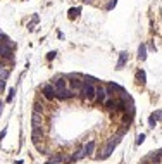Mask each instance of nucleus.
<instances>
[{"mask_svg": "<svg viewBox=\"0 0 162 164\" xmlns=\"http://www.w3.org/2000/svg\"><path fill=\"white\" fill-rule=\"evenodd\" d=\"M7 78H9V69L2 67V69H0V80H4V81H5Z\"/></svg>", "mask_w": 162, "mask_h": 164, "instance_id": "nucleus-17", "label": "nucleus"}, {"mask_svg": "<svg viewBox=\"0 0 162 164\" xmlns=\"http://www.w3.org/2000/svg\"><path fill=\"white\" fill-rule=\"evenodd\" d=\"M43 109H45V107H43V105H41L40 102H35V112L41 114V112H43Z\"/></svg>", "mask_w": 162, "mask_h": 164, "instance_id": "nucleus-19", "label": "nucleus"}, {"mask_svg": "<svg viewBox=\"0 0 162 164\" xmlns=\"http://www.w3.org/2000/svg\"><path fill=\"white\" fill-rule=\"evenodd\" d=\"M69 85H71V88H69V90H72V93H74V92H81V88H83L85 81H81L80 78L74 74V76H69Z\"/></svg>", "mask_w": 162, "mask_h": 164, "instance_id": "nucleus-3", "label": "nucleus"}, {"mask_svg": "<svg viewBox=\"0 0 162 164\" xmlns=\"http://www.w3.org/2000/svg\"><path fill=\"white\" fill-rule=\"evenodd\" d=\"M31 123H33V128H41V114L38 112L31 114Z\"/></svg>", "mask_w": 162, "mask_h": 164, "instance_id": "nucleus-9", "label": "nucleus"}, {"mask_svg": "<svg viewBox=\"0 0 162 164\" xmlns=\"http://www.w3.org/2000/svg\"><path fill=\"white\" fill-rule=\"evenodd\" d=\"M95 147H97V144H95V140H90V142H86V145H85L83 149H85V152H86V155H93V152H95Z\"/></svg>", "mask_w": 162, "mask_h": 164, "instance_id": "nucleus-10", "label": "nucleus"}, {"mask_svg": "<svg viewBox=\"0 0 162 164\" xmlns=\"http://www.w3.org/2000/svg\"><path fill=\"white\" fill-rule=\"evenodd\" d=\"M150 128H153V126H155V118H153V116H150Z\"/></svg>", "mask_w": 162, "mask_h": 164, "instance_id": "nucleus-26", "label": "nucleus"}, {"mask_svg": "<svg viewBox=\"0 0 162 164\" xmlns=\"http://www.w3.org/2000/svg\"><path fill=\"white\" fill-rule=\"evenodd\" d=\"M78 12H80V9H71L69 10V14H67L69 19H76V17H78Z\"/></svg>", "mask_w": 162, "mask_h": 164, "instance_id": "nucleus-18", "label": "nucleus"}, {"mask_svg": "<svg viewBox=\"0 0 162 164\" xmlns=\"http://www.w3.org/2000/svg\"><path fill=\"white\" fill-rule=\"evenodd\" d=\"M83 2H91V0H83Z\"/></svg>", "mask_w": 162, "mask_h": 164, "instance_id": "nucleus-30", "label": "nucleus"}, {"mask_svg": "<svg viewBox=\"0 0 162 164\" xmlns=\"http://www.w3.org/2000/svg\"><path fill=\"white\" fill-rule=\"evenodd\" d=\"M61 161H64V157H62L61 154H57L54 159H52V163H61Z\"/></svg>", "mask_w": 162, "mask_h": 164, "instance_id": "nucleus-22", "label": "nucleus"}, {"mask_svg": "<svg viewBox=\"0 0 162 164\" xmlns=\"http://www.w3.org/2000/svg\"><path fill=\"white\" fill-rule=\"evenodd\" d=\"M153 118H155V121L157 119H162V111H157V114H152Z\"/></svg>", "mask_w": 162, "mask_h": 164, "instance_id": "nucleus-23", "label": "nucleus"}, {"mask_svg": "<svg viewBox=\"0 0 162 164\" xmlns=\"http://www.w3.org/2000/svg\"><path fill=\"white\" fill-rule=\"evenodd\" d=\"M138 59H140V61H145V59H147V47H145V43H142V45L138 47Z\"/></svg>", "mask_w": 162, "mask_h": 164, "instance_id": "nucleus-13", "label": "nucleus"}, {"mask_svg": "<svg viewBox=\"0 0 162 164\" xmlns=\"http://www.w3.org/2000/svg\"><path fill=\"white\" fill-rule=\"evenodd\" d=\"M85 157H86V152H85V149L81 147V149L76 150V154L71 157V161H81V159H85Z\"/></svg>", "mask_w": 162, "mask_h": 164, "instance_id": "nucleus-12", "label": "nucleus"}, {"mask_svg": "<svg viewBox=\"0 0 162 164\" xmlns=\"http://www.w3.org/2000/svg\"><path fill=\"white\" fill-rule=\"evenodd\" d=\"M114 149H116V144H112V142H111V144H109L107 147H105V149H103V152L98 155V159H107V157H109V155L114 152Z\"/></svg>", "mask_w": 162, "mask_h": 164, "instance_id": "nucleus-6", "label": "nucleus"}, {"mask_svg": "<svg viewBox=\"0 0 162 164\" xmlns=\"http://www.w3.org/2000/svg\"><path fill=\"white\" fill-rule=\"evenodd\" d=\"M126 62H128V52H121V55H119V61H117V66H116V69H122Z\"/></svg>", "mask_w": 162, "mask_h": 164, "instance_id": "nucleus-11", "label": "nucleus"}, {"mask_svg": "<svg viewBox=\"0 0 162 164\" xmlns=\"http://www.w3.org/2000/svg\"><path fill=\"white\" fill-rule=\"evenodd\" d=\"M41 92H43V97L47 99V100H54L55 99V86L52 85V83H47V85H43L41 86Z\"/></svg>", "mask_w": 162, "mask_h": 164, "instance_id": "nucleus-2", "label": "nucleus"}, {"mask_svg": "<svg viewBox=\"0 0 162 164\" xmlns=\"http://www.w3.org/2000/svg\"><path fill=\"white\" fill-rule=\"evenodd\" d=\"M2 111H4V102L0 100V114H2Z\"/></svg>", "mask_w": 162, "mask_h": 164, "instance_id": "nucleus-28", "label": "nucleus"}, {"mask_svg": "<svg viewBox=\"0 0 162 164\" xmlns=\"http://www.w3.org/2000/svg\"><path fill=\"white\" fill-rule=\"evenodd\" d=\"M45 164H54V163H52V161H48V163H45Z\"/></svg>", "mask_w": 162, "mask_h": 164, "instance_id": "nucleus-29", "label": "nucleus"}, {"mask_svg": "<svg viewBox=\"0 0 162 164\" xmlns=\"http://www.w3.org/2000/svg\"><path fill=\"white\" fill-rule=\"evenodd\" d=\"M52 85L55 86V90H62V88H66V78L64 76H57Z\"/></svg>", "mask_w": 162, "mask_h": 164, "instance_id": "nucleus-8", "label": "nucleus"}, {"mask_svg": "<svg viewBox=\"0 0 162 164\" xmlns=\"http://www.w3.org/2000/svg\"><path fill=\"white\" fill-rule=\"evenodd\" d=\"M136 80H138V83H142V85H145V80H147V74H145V71H136Z\"/></svg>", "mask_w": 162, "mask_h": 164, "instance_id": "nucleus-15", "label": "nucleus"}, {"mask_svg": "<svg viewBox=\"0 0 162 164\" xmlns=\"http://www.w3.org/2000/svg\"><path fill=\"white\" fill-rule=\"evenodd\" d=\"M55 55H57V52H48V55H47V59H48V61H52V59H54Z\"/></svg>", "mask_w": 162, "mask_h": 164, "instance_id": "nucleus-24", "label": "nucleus"}, {"mask_svg": "<svg viewBox=\"0 0 162 164\" xmlns=\"http://www.w3.org/2000/svg\"><path fill=\"white\" fill-rule=\"evenodd\" d=\"M107 99H109V97H107L105 88H103V86H98V88H97V93H95V100H98L100 104H103Z\"/></svg>", "mask_w": 162, "mask_h": 164, "instance_id": "nucleus-5", "label": "nucleus"}, {"mask_svg": "<svg viewBox=\"0 0 162 164\" xmlns=\"http://www.w3.org/2000/svg\"><path fill=\"white\" fill-rule=\"evenodd\" d=\"M95 93H97V86H95L93 83L85 81L83 88H81V97L86 99V100H95Z\"/></svg>", "mask_w": 162, "mask_h": 164, "instance_id": "nucleus-1", "label": "nucleus"}, {"mask_svg": "<svg viewBox=\"0 0 162 164\" xmlns=\"http://www.w3.org/2000/svg\"><path fill=\"white\" fill-rule=\"evenodd\" d=\"M4 90H5V81L0 80V93H4Z\"/></svg>", "mask_w": 162, "mask_h": 164, "instance_id": "nucleus-25", "label": "nucleus"}, {"mask_svg": "<svg viewBox=\"0 0 162 164\" xmlns=\"http://www.w3.org/2000/svg\"><path fill=\"white\" fill-rule=\"evenodd\" d=\"M103 104H105V107H107V109H116V107H117V102H116L114 99H107Z\"/></svg>", "mask_w": 162, "mask_h": 164, "instance_id": "nucleus-16", "label": "nucleus"}, {"mask_svg": "<svg viewBox=\"0 0 162 164\" xmlns=\"http://www.w3.org/2000/svg\"><path fill=\"white\" fill-rule=\"evenodd\" d=\"M43 136V130L41 128H33V133H31V138H33V142L38 145L40 144V138Z\"/></svg>", "mask_w": 162, "mask_h": 164, "instance_id": "nucleus-7", "label": "nucleus"}, {"mask_svg": "<svg viewBox=\"0 0 162 164\" xmlns=\"http://www.w3.org/2000/svg\"><path fill=\"white\" fill-rule=\"evenodd\" d=\"M14 93H16V90H14V88H10V90H9V97H7V102H10V100L14 99Z\"/></svg>", "mask_w": 162, "mask_h": 164, "instance_id": "nucleus-21", "label": "nucleus"}, {"mask_svg": "<svg viewBox=\"0 0 162 164\" xmlns=\"http://www.w3.org/2000/svg\"><path fill=\"white\" fill-rule=\"evenodd\" d=\"M143 142H145V135H138V138H136V145H142Z\"/></svg>", "mask_w": 162, "mask_h": 164, "instance_id": "nucleus-20", "label": "nucleus"}, {"mask_svg": "<svg viewBox=\"0 0 162 164\" xmlns=\"http://www.w3.org/2000/svg\"><path fill=\"white\" fill-rule=\"evenodd\" d=\"M116 2H117V0H112L111 4H109V5H107V9H112V7H114V5H116Z\"/></svg>", "mask_w": 162, "mask_h": 164, "instance_id": "nucleus-27", "label": "nucleus"}, {"mask_svg": "<svg viewBox=\"0 0 162 164\" xmlns=\"http://www.w3.org/2000/svg\"><path fill=\"white\" fill-rule=\"evenodd\" d=\"M72 95V90H69V88H62V90H57L55 92V99H59V100H69Z\"/></svg>", "mask_w": 162, "mask_h": 164, "instance_id": "nucleus-4", "label": "nucleus"}, {"mask_svg": "<svg viewBox=\"0 0 162 164\" xmlns=\"http://www.w3.org/2000/svg\"><path fill=\"white\" fill-rule=\"evenodd\" d=\"M161 157H162V150H159L157 154L153 152V154L148 155V159H152V164H159V161H161Z\"/></svg>", "mask_w": 162, "mask_h": 164, "instance_id": "nucleus-14", "label": "nucleus"}]
</instances>
